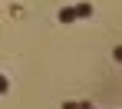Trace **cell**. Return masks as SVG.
Masks as SVG:
<instances>
[{"label": "cell", "mask_w": 122, "mask_h": 109, "mask_svg": "<svg viewBox=\"0 0 122 109\" xmlns=\"http://www.w3.org/2000/svg\"><path fill=\"white\" fill-rule=\"evenodd\" d=\"M73 13H76V17H92V3H79V7H73Z\"/></svg>", "instance_id": "1"}, {"label": "cell", "mask_w": 122, "mask_h": 109, "mask_svg": "<svg viewBox=\"0 0 122 109\" xmlns=\"http://www.w3.org/2000/svg\"><path fill=\"white\" fill-rule=\"evenodd\" d=\"M60 20H63V23L76 20V13H73V7H63V10H60Z\"/></svg>", "instance_id": "2"}, {"label": "cell", "mask_w": 122, "mask_h": 109, "mask_svg": "<svg viewBox=\"0 0 122 109\" xmlns=\"http://www.w3.org/2000/svg\"><path fill=\"white\" fill-rule=\"evenodd\" d=\"M0 93H7V79L3 76H0Z\"/></svg>", "instance_id": "3"}, {"label": "cell", "mask_w": 122, "mask_h": 109, "mask_svg": "<svg viewBox=\"0 0 122 109\" xmlns=\"http://www.w3.org/2000/svg\"><path fill=\"white\" fill-rule=\"evenodd\" d=\"M116 60H119V63H122V46H116Z\"/></svg>", "instance_id": "4"}]
</instances>
